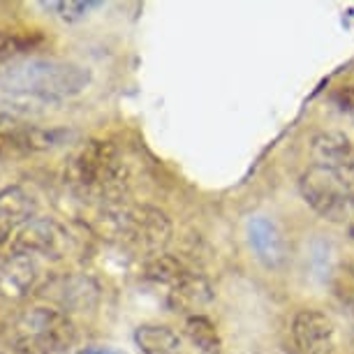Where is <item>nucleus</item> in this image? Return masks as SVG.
Instances as JSON below:
<instances>
[{"instance_id":"nucleus-6","label":"nucleus","mask_w":354,"mask_h":354,"mask_svg":"<svg viewBox=\"0 0 354 354\" xmlns=\"http://www.w3.org/2000/svg\"><path fill=\"white\" fill-rule=\"evenodd\" d=\"M290 333L301 354H333L338 347L336 324L317 308H301L294 313Z\"/></svg>"},{"instance_id":"nucleus-18","label":"nucleus","mask_w":354,"mask_h":354,"mask_svg":"<svg viewBox=\"0 0 354 354\" xmlns=\"http://www.w3.org/2000/svg\"><path fill=\"white\" fill-rule=\"evenodd\" d=\"M79 354H125L116 347H88V350H82Z\"/></svg>"},{"instance_id":"nucleus-19","label":"nucleus","mask_w":354,"mask_h":354,"mask_svg":"<svg viewBox=\"0 0 354 354\" xmlns=\"http://www.w3.org/2000/svg\"><path fill=\"white\" fill-rule=\"evenodd\" d=\"M352 234H354V230H352Z\"/></svg>"},{"instance_id":"nucleus-4","label":"nucleus","mask_w":354,"mask_h":354,"mask_svg":"<svg viewBox=\"0 0 354 354\" xmlns=\"http://www.w3.org/2000/svg\"><path fill=\"white\" fill-rule=\"evenodd\" d=\"M75 324L68 313L37 306L26 310L15 326V350L19 354H58L75 343Z\"/></svg>"},{"instance_id":"nucleus-12","label":"nucleus","mask_w":354,"mask_h":354,"mask_svg":"<svg viewBox=\"0 0 354 354\" xmlns=\"http://www.w3.org/2000/svg\"><path fill=\"white\" fill-rule=\"evenodd\" d=\"M37 278L35 257L12 250V255L0 264V294L10 299H19L30 292Z\"/></svg>"},{"instance_id":"nucleus-13","label":"nucleus","mask_w":354,"mask_h":354,"mask_svg":"<svg viewBox=\"0 0 354 354\" xmlns=\"http://www.w3.org/2000/svg\"><path fill=\"white\" fill-rule=\"evenodd\" d=\"M135 343L142 354H178L181 338L165 324H142L135 331Z\"/></svg>"},{"instance_id":"nucleus-14","label":"nucleus","mask_w":354,"mask_h":354,"mask_svg":"<svg viewBox=\"0 0 354 354\" xmlns=\"http://www.w3.org/2000/svg\"><path fill=\"white\" fill-rule=\"evenodd\" d=\"M183 331L190 343L199 350V354H220L223 352V338H220L218 326L211 317H206L204 313L185 317Z\"/></svg>"},{"instance_id":"nucleus-2","label":"nucleus","mask_w":354,"mask_h":354,"mask_svg":"<svg viewBox=\"0 0 354 354\" xmlns=\"http://www.w3.org/2000/svg\"><path fill=\"white\" fill-rule=\"evenodd\" d=\"M65 181L77 195L106 204L123 202L128 167L109 142L91 139L72 153L65 165Z\"/></svg>"},{"instance_id":"nucleus-10","label":"nucleus","mask_w":354,"mask_h":354,"mask_svg":"<svg viewBox=\"0 0 354 354\" xmlns=\"http://www.w3.org/2000/svg\"><path fill=\"white\" fill-rule=\"evenodd\" d=\"M213 301V287L202 273L188 269L171 287H167V306L174 313L199 315L204 306Z\"/></svg>"},{"instance_id":"nucleus-5","label":"nucleus","mask_w":354,"mask_h":354,"mask_svg":"<svg viewBox=\"0 0 354 354\" xmlns=\"http://www.w3.org/2000/svg\"><path fill=\"white\" fill-rule=\"evenodd\" d=\"M299 192L319 218L329 223L354 220V185L343 178L310 165L299 178Z\"/></svg>"},{"instance_id":"nucleus-17","label":"nucleus","mask_w":354,"mask_h":354,"mask_svg":"<svg viewBox=\"0 0 354 354\" xmlns=\"http://www.w3.org/2000/svg\"><path fill=\"white\" fill-rule=\"evenodd\" d=\"M19 46H21V44H19V39L15 35L0 30V63L10 61V58L19 51Z\"/></svg>"},{"instance_id":"nucleus-15","label":"nucleus","mask_w":354,"mask_h":354,"mask_svg":"<svg viewBox=\"0 0 354 354\" xmlns=\"http://www.w3.org/2000/svg\"><path fill=\"white\" fill-rule=\"evenodd\" d=\"M39 8L51 12L53 17H58L61 21H79V19L88 17L93 10L102 8V3L97 0H49V3H39Z\"/></svg>"},{"instance_id":"nucleus-8","label":"nucleus","mask_w":354,"mask_h":354,"mask_svg":"<svg viewBox=\"0 0 354 354\" xmlns=\"http://www.w3.org/2000/svg\"><path fill=\"white\" fill-rule=\"evenodd\" d=\"M313 165L354 185V142L340 130H322L310 142Z\"/></svg>"},{"instance_id":"nucleus-9","label":"nucleus","mask_w":354,"mask_h":354,"mask_svg":"<svg viewBox=\"0 0 354 354\" xmlns=\"http://www.w3.org/2000/svg\"><path fill=\"white\" fill-rule=\"evenodd\" d=\"M245 236H248V245L259 264L271 271L285 266L287 257H290V245H287L285 232L280 230L276 220L269 216L248 218Z\"/></svg>"},{"instance_id":"nucleus-3","label":"nucleus","mask_w":354,"mask_h":354,"mask_svg":"<svg viewBox=\"0 0 354 354\" xmlns=\"http://www.w3.org/2000/svg\"><path fill=\"white\" fill-rule=\"evenodd\" d=\"M95 230L111 241L151 257L160 255L171 241L169 218L153 206H128L123 202L106 204L95 218Z\"/></svg>"},{"instance_id":"nucleus-16","label":"nucleus","mask_w":354,"mask_h":354,"mask_svg":"<svg viewBox=\"0 0 354 354\" xmlns=\"http://www.w3.org/2000/svg\"><path fill=\"white\" fill-rule=\"evenodd\" d=\"M331 102L338 106V111L347 113V116L354 118V86H340L331 93Z\"/></svg>"},{"instance_id":"nucleus-1","label":"nucleus","mask_w":354,"mask_h":354,"mask_svg":"<svg viewBox=\"0 0 354 354\" xmlns=\"http://www.w3.org/2000/svg\"><path fill=\"white\" fill-rule=\"evenodd\" d=\"M91 86V70L68 61L28 58L0 72V91L10 100L49 106L77 97Z\"/></svg>"},{"instance_id":"nucleus-11","label":"nucleus","mask_w":354,"mask_h":354,"mask_svg":"<svg viewBox=\"0 0 354 354\" xmlns=\"http://www.w3.org/2000/svg\"><path fill=\"white\" fill-rule=\"evenodd\" d=\"M35 199L19 185L0 190V245L15 239L35 218Z\"/></svg>"},{"instance_id":"nucleus-7","label":"nucleus","mask_w":354,"mask_h":354,"mask_svg":"<svg viewBox=\"0 0 354 354\" xmlns=\"http://www.w3.org/2000/svg\"><path fill=\"white\" fill-rule=\"evenodd\" d=\"M12 250L30 257H63L70 250V232L53 218H32L15 236Z\"/></svg>"}]
</instances>
